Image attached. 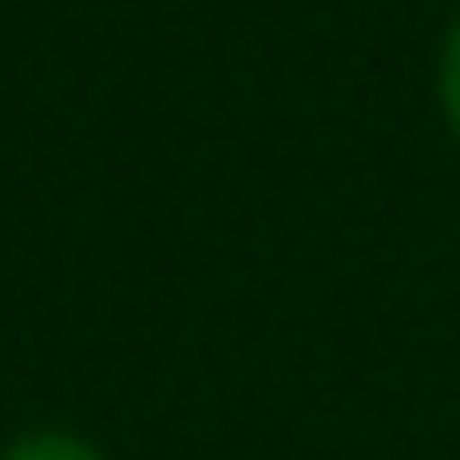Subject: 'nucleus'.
Listing matches in <instances>:
<instances>
[{
  "label": "nucleus",
  "instance_id": "f257e3e1",
  "mask_svg": "<svg viewBox=\"0 0 460 460\" xmlns=\"http://www.w3.org/2000/svg\"><path fill=\"white\" fill-rule=\"evenodd\" d=\"M0 460H115V453H108V446H93L86 431H58V424H43V431L7 438V446H0Z\"/></svg>",
  "mask_w": 460,
  "mask_h": 460
},
{
  "label": "nucleus",
  "instance_id": "f03ea898",
  "mask_svg": "<svg viewBox=\"0 0 460 460\" xmlns=\"http://www.w3.org/2000/svg\"><path fill=\"white\" fill-rule=\"evenodd\" d=\"M438 108H446V122L460 137V7L446 22V43H438Z\"/></svg>",
  "mask_w": 460,
  "mask_h": 460
}]
</instances>
